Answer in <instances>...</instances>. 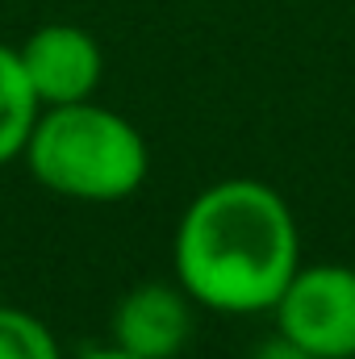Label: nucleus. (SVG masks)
<instances>
[{
	"instance_id": "6",
	"label": "nucleus",
	"mask_w": 355,
	"mask_h": 359,
	"mask_svg": "<svg viewBox=\"0 0 355 359\" xmlns=\"http://www.w3.org/2000/svg\"><path fill=\"white\" fill-rule=\"evenodd\" d=\"M38 113H42V100L34 96V84L21 67L17 46L0 42V168L25 155Z\"/></svg>"
},
{
	"instance_id": "5",
	"label": "nucleus",
	"mask_w": 355,
	"mask_h": 359,
	"mask_svg": "<svg viewBox=\"0 0 355 359\" xmlns=\"http://www.w3.org/2000/svg\"><path fill=\"white\" fill-rule=\"evenodd\" d=\"M192 309L196 301L168 280L134 284L113 305V347L138 359H176L192 339Z\"/></svg>"
},
{
	"instance_id": "8",
	"label": "nucleus",
	"mask_w": 355,
	"mask_h": 359,
	"mask_svg": "<svg viewBox=\"0 0 355 359\" xmlns=\"http://www.w3.org/2000/svg\"><path fill=\"white\" fill-rule=\"evenodd\" d=\"M251 359H318V355H309L301 343H293L288 334H280V330H276L272 339H264V343H260V351H255Z\"/></svg>"
},
{
	"instance_id": "4",
	"label": "nucleus",
	"mask_w": 355,
	"mask_h": 359,
	"mask_svg": "<svg viewBox=\"0 0 355 359\" xmlns=\"http://www.w3.org/2000/svg\"><path fill=\"white\" fill-rule=\"evenodd\" d=\"M17 55H21V67L34 84V96L42 100V109L92 100V92L100 88V76H105V55L96 38L72 21L38 25L17 46Z\"/></svg>"
},
{
	"instance_id": "7",
	"label": "nucleus",
	"mask_w": 355,
	"mask_h": 359,
	"mask_svg": "<svg viewBox=\"0 0 355 359\" xmlns=\"http://www.w3.org/2000/svg\"><path fill=\"white\" fill-rule=\"evenodd\" d=\"M0 359H63V351L38 313L0 305Z\"/></svg>"
},
{
	"instance_id": "9",
	"label": "nucleus",
	"mask_w": 355,
	"mask_h": 359,
	"mask_svg": "<svg viewBox=\"0 0 355 359\" xmlns=\"http://www.w3.org/2000/svg\"><path fill=\"white\" fill-rule=\"evenodd\" d=\"M80 359H138V355H130V351H121V347H92V351H84Z\"/></svg>"
},
{
	"instance_id": "1",
	"label": "nucleus",
	"mask_w": 355,
	"mask_h": 359,
	"mask_svg": "<svg viewBox=\"0 0 355 359\" xmlns=\"http://www.w3.org/2000/svg\"><path fill=\"white\" fill-rule=\"evenodd\" d=\"M172 268L201 309L272 313L301 268L297 217L264 180H217L184 209Z\"/></svg>"
},
{
	"instance_id": "3",
	"label": "nucleus",
	"mask_w": 355,
	"mask_h": 359,
	"mask_svg": "<svg viewBox=\"0 0 355 359\" xmlns=\"http://www.w3.org/2000/svg\"><path fill=\"white\" fill-rule=\"evenodd\" d=\"M276 330L318 359H355V268H297L276 301Z\"/></svg>"
},
{
	"instance_id": "2",
	"label": "nucleus",
	"mask_w": 355,
	"mask_h": 359,
	"mask_svg": "<svg viewBox=\"0 0 355 359\" xmlns=\"http://www.w3.org/2000/svg\"><path fill=\"white\" fill-rule=\"evenodd\" d=\"M21 159L42 188L92 205L134 196L151 172L147 138L96 100L42 109Z\"/></svg>"
}]
</instances>
